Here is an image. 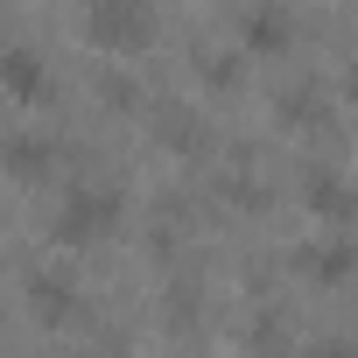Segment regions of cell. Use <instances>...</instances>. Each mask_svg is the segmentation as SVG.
<instances>
[{
  "label": "cell",
  "mask_w": 358,
  "mask_h": 358,
  "mask_svg": "<svg viewBox=\"0 0 358 358\" xmlns=\"http://www.w3.org/2000/svg\"><path fill=\"white\" fill-rule=\"evenodd\" d=\"M85 36L99 50H141L155 36V15H148V0H92L85 8Z\"/></svg>",
  "instance_id": "obj_1"
},
{
  "label": "cell",
  "mask_w": 358,
  "mask_h": 358,
  "mask_svg": "<svg viewBox=\"0 0 358 358\" xmlns=\"http://www.w3.org/2000/svg\"><path fill=\"white\" fill-rule=\"evenodd\" d=\"M113 211H120L113 190H71V204H64V218H57V239H64V246L106 239V232H113Z\"/></svg>",
  "instance_id": "obj_2"
},
{
  "label": "cell",
  "mask_w": 358,
  "mask_h": 358,
  "mask_svg": "<svg viewBox=\"0 0 358 358\" xmlns=\"http://www.w3.org/2000/svg\"><path fill=\"white\" fill-rule=\"evenodd\" d=\"M0 85H8L15 99H29V106H43V99H50V71H43L29 50H0Z\"/></svg>",
  "instance_id": "obj_3"
},
{
  "label": "cell",
  "mask_w": 358,
  "mask_h": 358,
  "mask_svg": "<svg viewBox=\"0 0 358 358\" xmlns=\"http://www.w3.org/2000/svg\"><path fill=\"white\" fill-rule=\"evenodd\" d=\"M281 36H288V15H281V8L246 15V43H253V50H281Z\"/></svg>",
  "instance_id": "obj_4"
},
{
  "label": "cell",
  "mask_w": 358,
  "mask_h": 358,
  "mask_svg": "<svg viewBox=\"0 0 358 358\" xmlns=\"http://www.w3.org/2000/svg\"><path fill=\"white\" fill-rule=\"evenodd\" d=\"M302 267H309L316 281H344V274H351V246H309Z\"/></svg>",
  "instance_id": "obj_5"
},
{
  "label": "cell",
  "mask_w": 358,
  "mask_h": 358,
  "mask_svg": "<svg viewBox=\"0 0 358 358\" xmlns=\"http://www.w3.org/2000/svg\"><path fill=\"white\" fill-rule=\"evenodd\" d=\"M8 169H15V176H43V169H50V148H43V141H8Z\"/></svg>",
  "instance_id": "obj_6"
},
{
  "label": "cell",
  "mask_w": 358,
  "mask_h": 358,
  "mask_svg": "<svg viewBox=\"0 0 358 358\" xmlns=\"http://www.w3.org/2000/svg\"><path fill=\"white\" fill-rule=\"evenodd\" d=\"M351 106H358V64H351Z\"/></svg>",
  "instance_id": "obj_7"
}]
</instances>
